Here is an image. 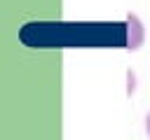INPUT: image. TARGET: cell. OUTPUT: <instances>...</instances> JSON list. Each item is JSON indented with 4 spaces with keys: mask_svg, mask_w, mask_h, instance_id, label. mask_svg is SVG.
<instances>
[{
    "mask_svg": "<svg viewBox=\"0 0 150 140\" xmlns=\"http://www.w3.org/2000/svg\"><path fill=\"white\" fill-rule=\"evenodd\" d=\"M124 21H127V49L134 51V49H138L141 42H143V23H141V19H138L136 14H131V12L124 16Z\"/></svg>",
    "mask_w": 150,
    "mask_h": 140,
    "instance_id": "1",
    "label": "cell"
},
{
    "mask_svg": "<svg viewBox=\"0 0 150 140\" xmlns=\"http://www.w3.org/2000/svg\"><path fill=\"white\" fill-rule=\"evenodd\" d=\"M145 131H148V135H150V112L145 114Z\"/></svg>",
    "mask_w": 150,
    "mask_h": 140,
    "instance_id": "2",
    "label": "cell"
}]
</instances>
